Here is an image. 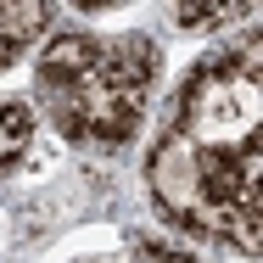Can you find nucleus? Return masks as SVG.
Segmentation results:
<instances>
[{"label":"nucleus","mask_w":263,"mask_h":263,"mask_svg":"<svg viewBox=\"0 0 263 263\" xmlns=\"http://www.w3.org/2000/svg\"><path fill=\"white\" fill-rule=\"evenodd\" d=\"M51 28V6H23V0H0V67L17 62L40 34Z\"/></svg>","instance_id":"obj_3"},{"label":"nucleus","mask_w":263,"mask_h":263,"mask_svg":"<svg viewBox=\"0 0 263 263\" xmlns=\"http://www.w3.org/2000/svg\"><path fill=\"white\" fill-rule=\"evenodd\" d=\"M34 146V112L23 101H0V174H11Z\"/></svg>","instance_id":"obj_4"},{"label":"nucleus","mask_w":263,"mask_h":263,"mask_svg":"<svg viewBox=\"0 0 263 263\" xmlns=\"http://www.w3.org/2000/svg\"><path fill=\"white\" fill-rule=\"evenodd\" d=\"M96 263H191V258L174 252V247H157V241H135V252H123V258H96Z\"/></svg>","instance_id":"obj_5"},{"label":"nucleus","mask_w":263,"mask_h":263,"mask_svg":"<svg viewBox=\"0 0 263 263\" xmlns=\"http://www.w3.org/2000/svg\"><path fill=\"white\" fill-rule=\"evenodd\" d=\"M174 17H179L185 28H213V23H230L235 11H230V6H213V11H174Z\"/></svg>","instance_id":"obj_6"},{"label":"nucleus","mask_w":263,"mask_h":263,"mask_svg":"<svg viewBox=\"0 0 263 263\" xmlns=\"http://www.w3.org/2000/svg\"><path fill=\"white\" fill-rule=\"evenodd\" d=\"M34 79L51 123L67 140L123 146L157 79V45L146 34H56Z\"/></svg>","instance_id":"obj_2"},{"label":"nucleus","mask_w":263,"mask_h":263,"mask_svg":"<svg viewBox=\"0 0 263 263\" xmlns=\"http://www.w3.org/2000/svg\"><path fill=\"white\" fill-rule=\"evenodd\" d=\"M263 73L258 45L208 56L168 112L152 152V191L185 230L258 252V174H263Z\"/></svg>","instance_id":"obj_1"}]
</instances>
